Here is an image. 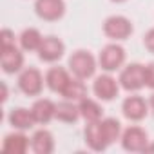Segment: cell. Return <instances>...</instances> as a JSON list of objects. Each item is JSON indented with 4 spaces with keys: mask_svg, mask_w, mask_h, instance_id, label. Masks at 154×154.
Listing matches in <instances>:
<instances>
[{
    "mask_svg": "<svg viewBox=\"0 0 154 154\" xmlns=\"http://www.w3.org/2000/svg\"><path fill=\"white\" fill-rule=\"evenodd\" d=\"M18 87L27 96H38L44 89V76L36 67H27L18 76Z\"/></svg>",
    "mask_w": 154,
    "mask_h": 154,
    "instance_id": "277c9868",
    "label": "cell"
},
{
    "mask_svg": "<svg viewBox=\"0 0 154 154\" xmlns=\"http://www.w3.org/2000/svg\"><path fill=\"white\" fill-rule=\"evenodd\" d=\"M145 85L154 89V62L145 65Z\"/></svg>",
    "mask_w": 154,
    "mask_h": 154,
    "instance_id": "cb8c5ba5",
    "label": "cell"
},
{
    "mask_svg": "<svg viewBox=\"0 0 154 154\" xmlns=\"http://www.w3.org/2000/svg\"><path fill=\"white\" fill-rule=\"evenodd\" d=\"M122 112H123V116H125L127 120H131V122H140V120H143V118L147 116V112H149V103H147L141 96L132 94V96H127V98L123 100V103H122Z\"/></svg>",
    "mask_w": 154,
    "mask_h": 154,
    "instance_id": "ba28073f",
    "label": "cell"
},
{
    "mask_svg": "<svg viewBox=\"0 0 154 154\" xmlns=\"http://www.w3.org/2000/svg\"><path fill=\"white\" fill-rule=\"evenodd\" d=\"M0 63H2L4 72L13 74L18 72L24 67V54L17 45H9V47H2V54H0Z\"/></svg>",
    "mask_w": 154,
    "mask_h": 154,
    "instance_id": "8fae6325",
    "label": "cell"
},
{
    "mask_svg": "<svg viewBox=\"0 0 154 154\" xmlns=\"http://www.w3.org/2000/svg\"><path fill=\"white\" fill-rule=\"evenodd\" d=\"M69 69H71V72L76 76V78L87 80V78H91V76H94L96 60H94V56L89 51L78 49V51H74L69 56Z\"/></svg>",
    "mask_w": 154,
    "mask_h": 154,
    "instance_id": "6da1fadb",
    "label": "cell"
},
{
    "mask_svg": "<svg viewBox=\"0 0 154 154\" xmlns=\"http://www.w3.org/2000/svg\"><path fill=\"white\" fill-rule=\"evenodd\" d=\"M31 149L36 152V154H51L54 150V140H53V134L45 129H40L33 134L31 138Z\"/></svg>",
    "mask_w": 154,
    "mask_h": 154,
    "instance_id": "e0dca14e",
    "label": "cell"
},
{
    "mask_svg": "<svg viewBox=\"0 0 154 154\" xmlns=\"http://www.w3.org/2000/svg\"><path fill=\"white\" fill-rule=\"evenodd\" d=\"M29 145H31V141L24 132H11L4 138L2 150L8 154H24L29 149Z\"/></svg>",
    "mask_w": 154,
    "mask_h": 154,
    "instance_id": "4fadbf2b",
    "label": "cell"
},
{
    "mask_svg": "<svg viewBox=\"0 0 154 154\" xmlns=\"http://www.w3.org/2000/svg\"><path fill=\"white\" fill-rule=\"evenodd\" d=\"M118 82L129 93L140 91L141 87H145V65H141V63H129L122 71Z\"/></svg>",
    "mask_w": 154,
    "mask_h": 154,
    "instance_id": "7a4b0ae2",
    "label": "cell"
},
{
    "mask_svg": "<svg viewBox=\"0 0 154 154\" xmlns=\"http://www.w3.org/2000/svg\"><path fill=\"white\" fill-rule=\"evenodd\" d=\"M78 107H80V116H82L87 123H91V122H100V120H102L103 109L100 107L98 102H94V100H91V98L85 96L84 100L78 102Z\"/></svg>",
    "mask_w": 154,
    "mask_h": 154,
    "instance_id": "d6986e66",
    "label": "cell"
},
{
    "mask_svg": "<svg viewBox=\"0 0 154 154\" xmlns=\"http://www.w3.org/2000/svg\"><path fill=\"white\" fill-rule=\"evenodd\" d=\"M54 118L63 122V123H74L80 118V107L76 105L72 100H65L56 103V111H54Z\"/></svg>",
    "mask_w": 154,
    "mask_h": 154,
    "instance_id": "ac0fdd59",
    "label": "cell"
},
{
    "mask_svg": "<svg viewBox=\"0 0 154 154\" xmlns=\"http://www.w3.org/2000/svg\"><path fill=\"white\" fill-rule=\"evenodd\" d=\"M147 150H152V152H154V143H150V145L147 147Z\"/></svg>",
    "mask_w": 154,
    "mask_h": 154,
    "instance_id": "83f0119b",
    "label": "cell"
},
{
    "mask_svg": "<svg viewBox=\"0 0 154 154\" xmlns=\"http://www.w3.org/2000/svg\"><path fill=\"white\" fill-rule=\"evenodd\" d=\"M85 143L94 152H102V150H105L109 147V143H107V140H105V136L102 132L100 122L87 123V127H85Z\"/></svg>",
    "mask_w": 154,
    "mask_h": 154,
    "instance_id": "7c38bea8",
    "label": "cell"
},
{
    "mask_svg": "<svg viewBox=\"0 0 154 154\" xmlns=\"http://www.w3.org/2000/svg\"><path fill=\"white\" fill-rule=\"evenodd\" d=\"M63 51H65V45L60 38L56 36H45L42 40V45L38 49V56L42 62H47V63H53L56 60H60L63 56Z\"/></svg>",
    "mask_w": 154,
    "mask_h": 154,
    "instance_id": "30bf717a",
    "label": "cell"
},
{
    "mask_svg": "<svg viewBox=\"0 0 154 154\" xmlns=\"http://www.w3.org/2000/svg\"><path fill=\"white\" fill-rule=\"evenodd\" d=\"M35 11L42 20L54 22V20H60L63 17L65 4H63V0H36Z\"/></svg>",
    "mask_w": 154,
    "mask_h": 154,
    "instance_id": "52a82bcc",
    "label": "cell"
},
{
    "mask_svg": "<svg viewBox=\"0 0 154 154\" xmlns=\"http://www.w3.org/2000/svg\"><path fill=\"white\" fill-rule=\"evenodd\" d=\"M149 103H150V107H152V109H154V94H152V96H150V102H149Z\"/></svg>",
    "mask_w": 154,
    "mask_h": 154,
    "instance_id": "4316f807",
    "label": "cell"
},
{
    "mask_svg": "<svg viewBox=\"0 0 154 154\" xmlns=\"http://www.w3.org/2000/svg\"><path fill=\"white\" fill-rule=\"evenodd\" d=\"M42 40H44V36L35 27L24 29L22 35H20V45H22L24 51H38L40 45H42Z\"/></svg>",
    "mask_w": 154,
    "mask_h": 154,
    "instance_id": "44dd1931",
    "label": "cell"
},
{
    "mask_svg": "<svg viewBox=\"0 0 154 154\" xmlns=\"http://www.w3.org/2000/svg\"><path fill=\"white\" fill-rule=\"evenodd\" d=\"M54 111H56V103H53L49 98H40L31 107L36 123H49L54 118Z\"/></svg>",
    "mask_w": 154,
    "mask_h": 154,
    "instance_id": "9a60e30c",
    "label": "cell"
},
{
    "mask_svg": "<svg viewBox=\"0 0 154 154\" xmlns=\"http://www.w3.org/2000/svg\"><path fill=\"white\" fill-rule=\"evenodd\" d=\"M100 125H102V132L109 145L122 138V123L116 118H103L100 120Z\"/></svg>",
    "mask_w": 154,
    "mask_h": 154,
    "instance_id": "7402d4cb",
    "label": "cell"
},
{
    "mask_svg": "<svg viewBox=\"0 0 154 154\" xmlns=\"http://www.w3.org/2000/svg\"><path fill=\"white\" fill-rule=\"evenodd\" d=\"M112 2H125V0H112Z\"/></svg>",
    "mask_w": 154,
    "mask_h": 154,
    "instance_id": "f1b7e54d",
    "label": "cell"
},
{
    "mask_svg": "<svg viewBox=\"0 0 154 154\" xmlns=\"http://www.w3.org/2000/svg\"><path fill=\"white\" fill-rule=\"evenodd\" d=\"M71 76L63 67H51L45 74V85L53 91V93H60L65 89V85L69 84Z\"/></svg>",
    "mask_w": 154,
    "mask_h": 154,
    "instance_id": "5bb4252c",
    "label": "cell"
},
{
    "mask_svg": "<svg viewBox=\"0 0 154 154\" xmlns=\"http://www.w3.org/2000/svg\"><path fill=\"white\" fill-rule=\"evenodd\" d=\"M2 100H4V102L8 100V85H6V84H2Z\"/></svg>",
    "mask_w": 154,
    "mask_h": 154,
    "instance_id": "484cf974",
    "label": "cell"
},
{
    "mask_svg": "<svg viewBox=\"0 0 154 154\" xmlns=\"http://www.w3.org/2000/svg\"><path fill=\"white\" fill-rule=\"evenodd\" d=\"M62 96L65 100H72V102H80L87 96V87L84 84V80L80 78H71L69 84L65 85V89L62 91Z\"/></svg>",
    "mask_w": 154,
    "mask_h": 154,
    "instance_id": "ffe728a7",
    "label": "cell"
},
{
    "mask_svg": "<svg viewBox=\"0 0 154 154\" xmlns=\"http://www.w3.org/2000/svg\"><path fill=\"white\" fill-rule=\"evenodd\" d=\"M118 91H120V85L118 82L112 78L111 74H102L94 80L93 84V93L96 94V98L103 100V102H111L118 96Z\"/></svg>",
    "mask_w": 154,
    "mask_h": 154,
    "instance_id": "9c48e42d",
    "label": "cell"
},
{
    "mask_svg": "<svg viewBox=\"0 0 154 154\" xmlns=\"http://www.w3.org/2000/svg\"><path fill=\"white\" fill-rule=\"evenodd\" d=\"M0 40H2V47L15 45V33L11 29H2V33H0Z\"/></svg>",
    "mask_w": 154,
    "mask_h": 154,
    "instance_id": "603a6c76",
    "label": "cell"
},
{
    "mask_svg": "<svg viewBox=\"0 0 154 154\" xmlns=\"http://www.w3.org/2000/svg\"><path fill=\"white\" fill-rule=\"evenodd\" d=\"M123 62H125V49L118 44H109L100 51L98 63L107 72H112V71L120 69L123 65Z\"/></svg>",
    "mask_w": 154,
    "mask_h": 154,
    "instance_id": "5b68a950",
    "label": "cell"
},
{
    "mask_svg": "<svg viewBox=\"0 0 154 154\" xmlns=\"http://www.w3.org/2000/svg\"><path fill=\"white\" fill-rule=\"evenodd\" d=\"M143 44H145L147 51H150V53L154 54V27L147 31V35L143 36Z\"/></svg>",
    "mask_w": 154,
    "mask_h": 154,
    "instance_id": "d4e9b609",
    "label": "cell"
},
{
    "mask_svg": "<svg viewBox=\"0 0 154 154\" xmlns=\"http://www.w3.org/2000/svg\"><path fill=\"white\" fill-rule=\"evenodd\" d=\"M8 120H9V125H11L13 129H18V131H27V129H31V127L36 123L33 112L27 111V109H24V107L13 109V111L9 112V116H8Z\"/></svg>",
    "mask_w": 154,
    "mask_h": 154,
    "instance_id": "2e32d148",
    "label": "cell"
},
{
    "mask_svg": "<svg viewBox=\"0 0 154 154\" xmlns=\"http://www.w3.org/2000/svg\"><path fill=\"white\" fill-rule=\"evenodd\" d=\"M122 147L129 152H145L149 147V136L141 127H129L122 132Z\"/></svg>",
    "mask_w": 154,
    "mask_h": 154,
    "instance_id": "8992f818",
    "label": "cell"
},
{
    "mask_svg": "<svg viewBox=\"0 0 154 154\" xmlns=\"http://www.w3.org/2000/svg\"><path fill=\"white\" fill-rule=\"evenodd\" d=\"M132 22L122 15H112L103 22V33L112 40H127L132 35Z\"/></svg>",
    "mask_w": 154,
    "mask_h": 154,
    "instance_id": "3957f363",
    "label": "cell"
}]
</instances>
